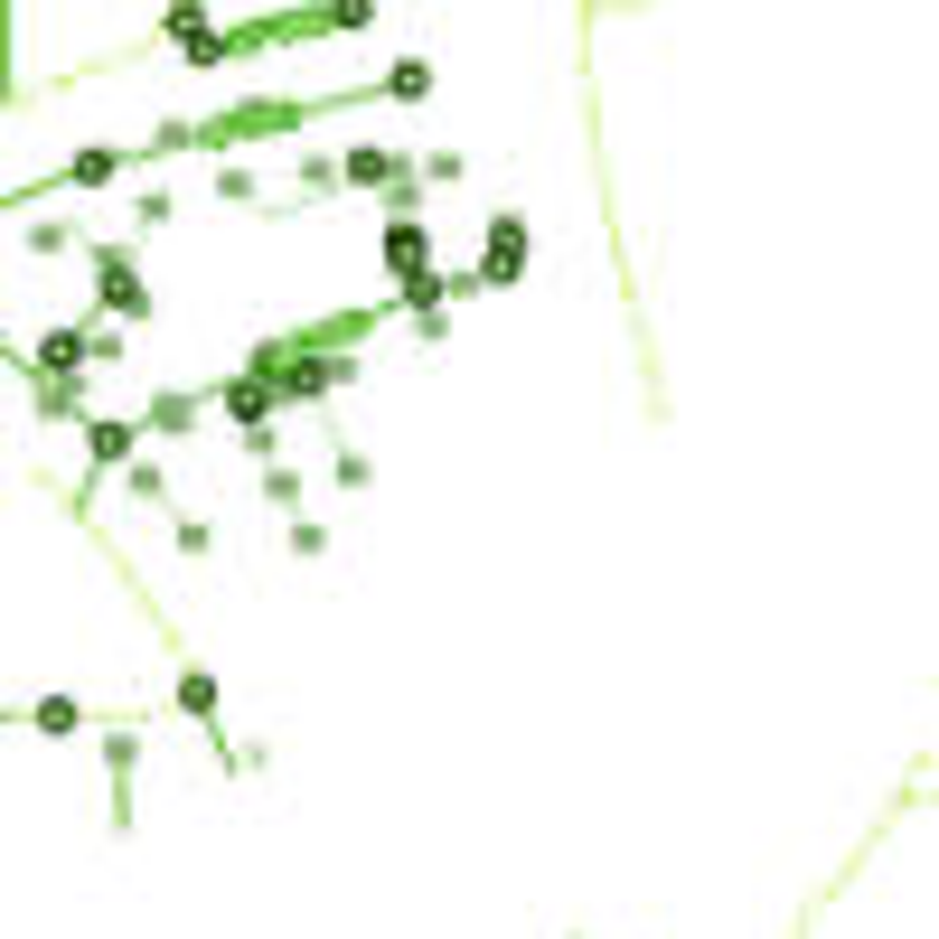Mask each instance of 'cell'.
Listing matches in <instances>:
<instances>
[{"label":"cell","instance_id":"2","mask_svg":"<svg viewBox=\"0 0 939 939\" xmlns=\"http://www.w3.org/2000/svg\"><path fill=\"white\" fill-rule=\"evenodd\" d=\"M104 301H122V310H141V273H122V254H104Z\"/></svg>","mask_w":939,"mask_h":939},{"label":"cell","instance_id":"1","mask_svg":"<svg viewBox=\"0 0 939 939\" xmlns=\"http://www.w3.org/2000/svg\"><path fill=\"white\" fill-rule=\"evenodd\" d=\"M516 273H526V226L498 216V226H489V282H516Z\"/></svg>","mask_w":939,"mask_h":939},{"label":"cell","instance_id":"3","mask_svg":"<svg viewBox=\"0 0 939 939\" xmlns=\"http://www.w3.org/2000/svg\"><path fill=\"white\" fill-rule=\"evenodd\" d=\"M179 704H188V714H198V724H207V714H216V686L198 677V667H188V677H179Z\"/></svg>","mask_w":939,"mask_h":939}]
</instances>
